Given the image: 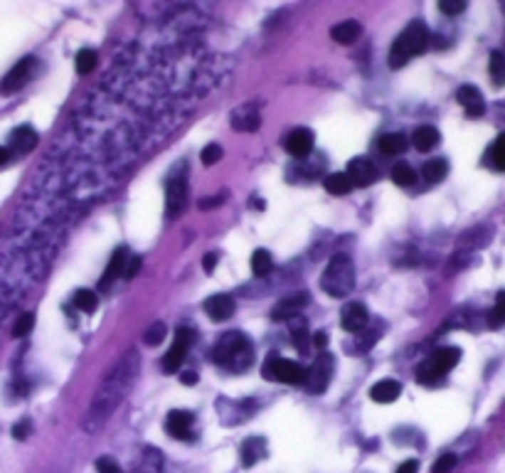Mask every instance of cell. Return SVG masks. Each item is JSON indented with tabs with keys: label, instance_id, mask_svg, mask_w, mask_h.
<instances>
[{
	"label": "cell",
	"instance_id": "obj_1",
	"mask_svg": "<svg viewBox=\"0 0 505 473\" xmlns=\"http://www.w3.org/2000/svg\"><path fill=\"white\" fill-rule=\"evenodd\" d=\"M138 368H141V355L136 350H126L121 355V360L114 365V370L106 375L104 383L96 390L94 400H91L87 417H84V432L96 434L106 427L109 417L119 410V405L126 400L128 392H131L133 383H136Z\"/></svg>",
	"mask_w": 505,
	"mask_h": 473
},
{
	"label": "cell",
	"instance_id": "obj_2",
	"mask_svg": "<svg viewBox=\"0 0 505 473\" xmlns=\"http://www.w3.org/2000/svg\"><path fill=\"white\" fill-rule=\"evenodd\" d=\"M209 360L222 368L232 370V373H241L251 365L254 355H251V343L244 333L234 331V333H224L217 341V345L209 353Z\"/></svg>",
	"mask_w": 505,
	"mask_h": 473
},
{
	"label": "cell",
	"instance_id": "obj_3",
	"mask_svg": "<svg viewBox=\"0 0 505 473\" xmlns=\"http://www.w3.org/2000/svg\"><path fill=\"white\" fill-rule=\"evenodd\" d=\"M429 42H432V37H429L427 25H424L422 20H415V23L407 25V28L400 32V37L395 40L390 55H387V64H390L392 69H402L412 57L427 52Z\"/></svg>",
	"mask_w": 505,
	"mask_h": 473
},
{
	"label": "cell",
	"instance_id": "obj_4",
	"mask_svg": "<svg viewBox=\"0 0 505 473\" xmlns=\"http://www.w3.org/2000/svg\"><path fill=\"white\" fill-rule=\"evenodd\" d=\"M321 289L333 298H345L355 289V264L348 254H335L323 269Z\"/></svg>",
	"mask_w": 505,
	"mask_h": 473
},
{
	"label": "cell",
	"instance_id": "obj_5",
	"mask_svg": "<svg viewBox=\"0 0 505 473\" xmlns=\"http://www.w3.org/2000/svg\"><path fill=\"white\" fill-rule=\"evenodd\" d=\"M461 360V350L459 348H439V350H434L429 355V360L422 365V368L417 370V380L422 385H437L444 380V375L449 373L451 368H456Z\"/></svg>",
	"mask_w": 505,
	"mask_h": 473
},
{
	"label": "cell",
	"instance_id": "obj_6",
	"mask_svg": "<svg viewBox=\"0 0 505 473\" xmlns=\"http://www.w3.org/2000/svg\"><path fill=\"white\" fill-rule=\"evenodd\" d=\"M187 197H190V192H187V163L182 160L170 173L168 187H165V217L178 219L182 209L187 207Z\"/></svg>",
	"mask_w": 505,
	"mask_h": 473
},
{
	"label": "cell",
	"instance_id": "obj_7",
	"mask_svg": "<svg viewBox=\"0 0 505 473\" xmlns=\"http://www.w3.org/2000/svg\"><path fill=\"white\" fill-rule=\"evenodd\" d=\"M261 375H264V380H271V383H283V385L306 383V370L298 363L283 360L278 355H269L264 365H261Z\"/></svg>",
	"mask_w": 505,
	"mask_h": 473
},
{
	"label": "cell",
	"instance_id": "obj_8",
	"mask_svg": "<svg viewBox=\"0 0 505 473\" xmlns=\"http://www.w3.org/2000/svg\"><path fill=\"white\" fill-rule=\"evenodd\" d=\"M330 378H333V355L328 353H321L316 358V363L306 370V390L311 395H323L326 387L330 385Z\"/></svg>",
	"mask_w": 505,
	"mask_h": 473
},
{
	"label": "cell",
	"instance_id": "obj_9",
	"mask_svg": "<svg viewBox=\"0 0 505 473\" xmlns=\"http://www.w3.org/2000/svg\"><path fill=\"white\" fill-rule=\"evenodd\" d=\"M192 341H195V333H192L190 328H178L173 345H170V350L163 355V370L165 373H175V370L180 368L187 350H190Z\"/></svg>",
	"mask_w": 505,
	"mask_h": 473
},
{
	"label": "cell",
	"instance_id": "obj_10",
	"mask_svg": "<svg viewBox=\"0 0 505 473\" xmlns=\"http://www.w3.org/2000/svg\"><path fill=\"white\" fill-rule=\"evenodd\" d=\"M35 64H37L35 57L20 59V62L3 77V82H0V91H3V94H15V91L23 89L25 84L32 79V74H35Z\"/></svg>",
	"mask_w": 505,
	"mask_h": 473
},
{
	"label": "cell",
	"instance_id": "obj_11",
	"mask_svg": "<svg viewBox=\"0 0 505 473\" xmlns=\"http://www.w3.org/2000/svg\"><path fill=\"white\" fill-rule=\"evenodd\" d=\"M348 177H350L353 187H368L378 180V168L370 158H353L348 163Z\"/></svg>",
	"mask_w": 505,
	"mask_h": 473
},
{
	"label": "cell",
	"instance_id": "obj_12",
	"mask_svg": "<svg viewBox=\"0 0 505 473\" xmlns=\"http://www.w3.org/2000/svg\"><path fill=\"white\" fill-rule=\"evenodd\" d=\"M370 321V313L368 308H365L363 303H358V301H350V303L343 306L340 311V326L345 333H360L365 331V326H368Z\"/></svg>",
	"mask_w": 505,
	"mask_h": 473
},
{
	"label": "cell",
	"instance_id": "obj_13",
	"mask_svg": "<svg viewBox=\"0 0 505 473\" xmlns=\"http://www.w3.org/2000/svg\"><path fill=\"white\" fill-rule=\"evenodd\" d=\"M192 414L190 412H182V410H173L165 419V432L170 434L173 439H180V442H187L192 439Z\"/></svg>",
	"mask_w": 505,
	"mask_h": 473
},
{
	"label": "cell",
	"instance_id": "obj_14",
	"mask_svg": "<svg viewBox=\"0 0 505 473\" xmlns=\"http://www.w3.org/2000/svg\"><path fill=\"white\" fill-rule=\"evenodd\" d=\"M283 148L293 155V158H306V155L313 150V131L311 128H293L291 133L283 141Z\"/></svg>",
	"mask_w": 505,
	"mask_h": 473
},
{
	"label": "cell",
	"instance_id": "obj_15",
	"mask_svg": "<svg viewBox=\"0 0 505 473\" xmlns=\"http://www.w3.org/2000/svg\"><path fill=\"white\" fill-rule=\"evenodd\" d=\"M456 101L466 109V116L469 118H478L486 114V104H483V94L478 91L474 84H464L456 91Z\"/></svg>",
	"mask_w": 505,
	"mask_h": 473
},
{
	"label": "cell",
	"instance_id": "obj_16",
	"mask_svg": "<svg viewBox=\"0 0 505 473\" xmlns=\"http://www.w3.org/2000/svg\"><path fill=\"white\" fill-rule=\"evenodd\" d=\"M234 308H237V303H234V298L227 293H214L205 301V313L209 316V321H214V323L227 321L229 316L234 313Z\"/></svg>",
	"mask_w": 505,
	"mask_h": 473
},
{
	"label": "cell",
	"instance_id": "obj_17",
	"mask_svg": "<svg viewBox=\"0 0 505 473\" xmlns=\"http://www.w3.org/2000/svg\"><path fill=\"white\" fill-rule=\"evenodd\" d=\"M229 123H232L234 131H241V133L256 131V128L261 126L259 109H256V106H251V104L239 106V109L232 111V116H229Z\"/></svg>",
	"mask_w": 505,
	"mask_h": 473
},
{
	"label": "cell",
	"instance_id": "obj_18",
	"mask_svg": "<svg viewBox=\"0 0 505 473\" xmlns=\"http://www.w3.org/2000/svg\"><path fill=\"white\" fill-rule=\"evenodd\" d=\"M35 146H37V131L32 126H28V123L18 126L13 133H10V138H8L10 155H13V153L25 155V153H30V150L35 148Z\"/></svg>",
	"mask_w": 505,
	"mask_h": 473
},
{
	"label": "cell",
	"instance_id": "obj_19",
	"mask_svg": "<svg viewBox=\"0 0 505 473\" xmlns=\"http://www.w3.org/2000/svg\"><path fill=\"white\" fill-rule=\"evenodd\" d=\"M126 261H128V249L126 246H119V249L111 254L109 264H106L104 274H101V281H99V289L101 291H106V289L111 286V284L116 281V279L123 276V269H126Z\"/></svg>",
	"mask_w": 505,
	"mask_h": 473
},
{
	"label": "cell",
	"instance_id": "obj_20",
	"mask_svg": "<svg viewBox=\"0 0 505 473\" xmlns=\"http://www.w3.org/2000/svg\"><path fill=\"white\" fill-rule=\"evenodd\" d=\"M239 454H241V466H244V469H251V466H256L261 459H266V439L264 437L244 439Z\"/></svg>",
	"mask_w": 505,
	"mask_h": 473
},
{
	"label": "cell",
	"instance_id": "obj_21",
	"mask_svg": "<svg viewBox=\"0 0 505 473\" xmlns=\"http://www.w3.org/2000/svg\"><path fill=\"white\" fill-rule=\"evenodd\" d=\"M402 395V385L397 380H380V383L373 385L370 390V400L378 402V405H390L397 397Z\"/></svg>",
	"mask_w": 505,
	"mask_h": 473
},
{
	"label": "cell",
	"instance_id": "obj_22",
	"mask_svg": "<svg viewBox=\"0 0 505 473\" xmlns=\"http://www.w3.org/2000/svg\"><path fill=\"white\" fill-rule=\"evenodd\" d=\"M360 35H363V25H360L358 20L338 23V25H333V30H330V37L338 42V45H353V42L360 40Z\"/></svg>",
	"mask_w": 505,
	"mask_h": 473
},
{
	"label": "cell",
	"instance_id": "obj_23",
	"mask_svg": "<svg viewBox=\"0 0 505 473\" xmlns=\"http://www.w3.org/2000/svg\"><path fill=\"white\" fill-rule=\"evenodd\" d=\"M439 141H442V136H439V131L434 126H419L417 131L412 133V146H415L419 153L434 150L439 146Z\"/></svg>",
	"mask_w": 505,
	"mask_h": 473
},
{
	"label": "cell",
	"instance_id": "obj_24",
	"mask_svg": "<svg viewBox=\"0 0 505 473\" xmlns=\"http://www.w3.org/2000/svg\"><path fill=\"white\" fill-rule=\"evenodd\" d=\"M308 303V293H296V296H288V298H283L281 303L274 308V313H271V318L274 321H283V318H288V316H296V311H301L303 306Z\"/></svg>",
	"mask_w": 505,
	"mask_h": 473
},
{
	"label": "cell",
	"instance_id": "obj_25",
	"mask_svg": "<svg viewBox=\"0 0 505 473\" xmlns=\"http://www.w3.org/2000/svg\"><path fill=\"white\" fill-rule=\"evenodd\" d=\"M407 146H410V141H407V136H402V133H385L378 141L380 153L385 155H402L407 150Z\"/></svg>",
	"mask_w": 505,
	"mask_h": 473
},
{
	"label": "cell",
	"instance_id": "obj_26",
	"mask_svg": "<svg viewBox=\"0 0 505 473\" xmlns=\"http://www.w3.org/2000/svg\"><path fill=\"white\" fill-rule=\"evenodd\" d=\"M323 187L330 195H348L353 190V182L345 173H330L323 177Z\"/></svg>",
	"mask_w": 505,
	"mask_h": 473
},
{
	"label": "cell",
	"instance_id": "obj_27",
	"mask_svg": "<svg viewBox=\"0 0 505 473\" xmlns=\"http://www.w3.org/2000/svg\"><path fill=\"white\" fill-rule=\"evenodd\" d=\"M449 173V163L444 158H429L422 168V175L427 182H442Z\"/></svg>",
	"mask_w": 505,
	"mask_h": 473
},
{
	"label": "cell",
	"instance_id": "obj_28",
	"mask_svg": "<svg viewBox=\"0 0 505 473\" xmlns=\"http://www.w3.org/2000/svg\"><path fill=\"white\" fill-rule=\"evenodd\" d=\"M163 469V456H160L158 449H143V456L138 461L136 473H160Z\"/></svg>",
	"mask_w": 505,
	"mask_h": 473
},
{
	"label": "cell",
	"instance_id": "obj_29",
	"mask_svg": "<svg viewBox=\"0 0 505 473\" xmlns=\"http://www.w3.org/2000/svg\"><path fill=\"white\" fill-rule=\"evenodd\" d=\"M72 301L82 313H94L99 308V296H96V291H91V289H79Z\"/></svg>",
	"mask_w": 505,
	"mask_h": 473
},
{
	"label": "cell",
	"instance_id": "obj_30",
	"mask_svg": "<svg viewBox=\"0 0 505 473\" xmlns=\"http://www.w3.org/2000/svg\"><path fill=\"white\" fill-rule=\"evenodd\" d=\"M392 180L400 187H412L417 182V173L410 163H397L395 168H392Z\"/></svg>",
	"mask_w": 505,
	"mask_h": 473
},
{
	"label": "cell",
	"instance_id": "obj_31",
	"mask_svg": "<svg viewBox=\"0 0 505 473\" xmlns=\"http://www.w3.org/2000/svg\"><path fill=\"white\" fill-rule=\"evenodd\" d=\"M96 62H99V57H96L94 50H89V47H84V50L77 52V59H74V64H77V72L82 74V77H87L96 69Z\"/></svg>",
	"mask_w": 505,
	"mask_h": 473
},
{
	"label": "cell",
	"instance_id": "obj_32",
	"mask_svg": "<svg viewBox=\"0 0 505 473\" xmlns=\"http://www.w3.org/2000/svg\"><path fill=\"white\" fill-rule=\"evenodd\" d=\"M488 69H491V79L496 87H505V55L503 52H491V62H488Z\"/></svg>",
	"mask_w": 505,
	"mask_h": 473
},
{
	"label": "cell",
	"instance_id": "obj_33",
	"mask_svg": "<svg viewBox=\"0 0 505 473\" xmlns=\"http://www.w3.org/2000/svg\"><path fill=\"white\" fill-rule=\"evenodd\" d=\"M274 261H271V254H269L266 249H256L254 254H251V271H254V276H266L269 271H271Z\"/></svg>",
	"mask_w": 505,
	"mask_h": 473
},
{
	"label": "cell",
	"instance_id": "obj_34",
	"mask_svg": "<svg viewBox=\"0 0 505 473\" xmlns=\"http://www.w3.org/2000/svg\"><path fill=\"white\" fill-rule=\"evenodd\" d=\"M488 326H491L493 331L505 326V291L496 296V306H493L491 313H488Z\"/></svg>",
	"mask_w": 505,
	"mask_h": 473
},
{
	"label": "cell",
	"instance_id": "obj_35",
	"mask_svg": "<svg viewBox=\"0 0 505 473\" xmlns=\"http://www.w3.org/2000/svg\"><path fill=\"white\" fill-rule=\"evenodd\" d=\"M488 158H491V165L496 170H503L505 173V133L496 138V143L491 146V153H488Z\"/></svg>",
	"mask_w": 505,
	"mask_h": 473
},
{
	"label": "cell",
	"instance_id": "obj_36",
	"mask_svg": "<svg viewBox=\"0 0 505 473\" xmlns=\"http://www.w3.org/2000/svg\"><path fill=\"white\" fill-rule=\"evenodd\" d=\"M165 336H168V331H165V323L155 321L153 326L146 328V333H143V341H146V345H160V343L165 341Z\"/></svg>",
	"mask_w": 505,
	"mask_h": 473
},
{
	"label": "cell",
	"instance_id": "obj_37",
	"mask_svg": "<svg viewBox=\"0 0 505 473\" xmlns=\"http://www.w3.org/2000/svg\"><path fill=\"white\" fill-rule=\"evenodd\" d=\"M222 155H224V150L219 143H207L205 148H202V153H200V158H202V165H214V163H219L222 160Z\"/></svg>",
	"mask_w": 505,
	"mask_h": 473
},
{
	"label": "cell",
	"instance_id": "obj_38",
	"mask_svg": "<svg viewBox=\"0 0 505 473\" xmlns=\"http://www.w3.org/2000/svg\"><path fill=\"white\" fill-rule=\"evenodd\" d=\"M32 326H35V316L32 313L18 316V321H15V326H13V336L15 338H25L32 331Z\"/></svg>",
	"mask_w": 505,
	"mask_h": 473
},
{
	"label": "cell",
	"instance_id": "obj_39",
	"mask_svg": "<svg viewBox=\"0 0 505 473\" xmlns=\"http://www.w3.org/2000/svg\"><path fill=\"white\" fill-rule=\"evenodd\" d=\"M456 454H442L437 461H434V466H432V473H451L456 469Z\"/></svg>",
	"mask_w": 505,
	"mask_h": 473
},
{
	"label": "cell",
	"instance_id": "obj_40",
	"mask_svg": "<svg viewBox=\"0 0 505 473\" xmlns=\"http://www.w3.org/2000/svg\"><path fill=\"white\" fill-rule=\"evenodd\" d=\"M439 10H442L444 15H459L466 10V3L464 0H442V3H439Z\"/></svg>",
	"mask_w": 505,
	"mask_h": 473
},
{
	"label": "cell",
	"instance_id": "obj_41",
	"mask_svg": "<svg viewBox=\"0 0 505 473\" xmlns=\"http://www.w3.org/2000/svg\"><path fill=\"white\" fill-rule=\"evenodd\" d=\"M141 264H143L141 256H128L126 269H123V276H121V279H126V281H131L133 276H138V271H141Z\"/></svg>",
	"mask_w": 505,
	"mask_h": 473
},
{
	"label": "cell",
	"instance_id": "obj_42",
	"mask_svg": "<svg viewBox=\"0 0 505 473\" xmlns=\"http://www.w3.org/2000/svg\"><path fill=\"white\" fill-rule=\"evenodd\" d=\"M96 473H123L121 466L116 464L114 459H109V456H101L99 461H96Z\"/></svg>",
	"mask_w": 505,
	"mask_h": 473
},
{
	"label": "cell",
	"instance_id": "obj_43",
	"mask_svg": "<svg viewBox=\"0 0 505 473\" xmlns=\"http://www.w3.org/2000/svg\"><path fill=\"white\" fill-rule=\"evenodd\" d=\"M30 434H32V422H30V419H20V422L13 427V437L18 439V442H25Z\"/></svg>",
	"mask_w": 505,
	"mask_h": 473
},
{
	"label": "cell",
	"instance_id": "obj_44",
	"mask_svg": "<svg viewBox=\"0 0 505 473\" xmlns=\"http://www.w3.org/2000/svg\"><path fill=\"white\" fill-rule=\"evenodd\" d=\"M217 261H219L217 254H205V259H202V269H205V274H212L214 269H217Z\"/></svg>",
	"mask_w": 505,
	"mask_h": 473
},
{
	"label": "cell",
	"instance_id": "obj_45",
	"mask_svg": "<svg viewBox=\"0 0 505 473\" xmlns=\"http://www.w3.org/2000/svg\"><path fill=\"white\" fill-rule=\"evenodd\" d=\"M419 471V461L417 459H410L397 469V473H417Z\"/></svg>",
	"mask_w": 505,
	"mask_h": 473
},
{
	"label": "cell",
	"instance_id": "obj_46",
	"mask_svg": "<svg viewBox=\"0 0 505 473\" xmlns=\"http://www.w3.org/2000/svg\"><path fill=\"white\" fill-rule=\"evenodd\" d=\"M311 343H313V345L318 348V350H323L326 343H328V336H326L323 331H318V333H316V336H311Z\"/></svg>",
	"mask_w": 505,
	"mask_h": 473
},
{
	"label": "cell",
	"instance_id": "obj_47",
	"mask_svg": "<svg viewBox=\"0 0 505 473\" xmlns=\"http://www.w3.org/2000/svg\"><path fill=\"white\" fill-rule=\"evenodd\" d=\"M197 380H200V378H197L195 370H187V373L180 375V383H182V385H197Z\"/></svg>",
	"mask_w": 505,
	"mask_h": 473
},
{
	"label": "cell",
	"instance_id": "obj_48",
	"mask_svg": "<svg viewBox=\"0 0 505 473\" xmlns=\"http://www.w3.org/2000/svg\"><path fill=\"white\" fill-rule=\"evenodd\" d=\"M224 202V192L217 195V200H200V209H209V207H219Z\"/></svg>",
	"mask_w": 505,
	"mask_h": 473
},
{
	"label": "cell",
	"instance_id": "obj_49",
	"mask_svg": "<svg viewBox=\"0 0 505 473\" xmlns=\"http://www.w3.org/2000/svg\"><path fill=\"white\" fill-rule=\"evenodd\" d=\"M10 158H13V155H10V150L0 146V168H5V165L10 163Z\"/></svg>",
	"mask_w": 505,
	"mask_h": 473
}]
</instances>
